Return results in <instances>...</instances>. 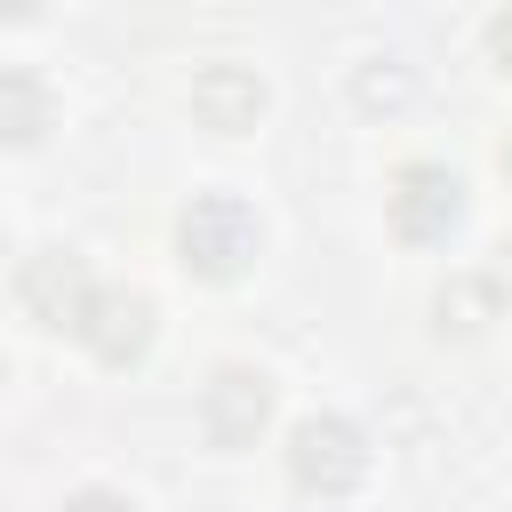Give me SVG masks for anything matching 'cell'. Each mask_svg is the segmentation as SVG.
<instances>
[{
  "instance_id": "obj_10",
  "label": "cell",
  "mask_w": 512,
  "mask_h": 512,
  "mask_svg": "<svg viewBox=\"0 0 512 512\" xmlns=\"http://www.w3.org/2000/svg\"><path fill=\"white\" fill-rule=\"evenodd\" d=\"M352 104H360L368 120H400V112L416 104V64H408V56H360V64H352Z\"/></svg>"
},
{
  "instance_id": "obj_11",
  "label": "cell",
  "mask_w": 512,
  "mask_h": 512,
  "mask_svg": "<svg viewBox=\"0 0 512 512\" xmlns=\"http://www.w3.org/2000/svg\"><path fill=\"white\" fill-rule=\"evenodd\" d=\"M56 512H136V504H128L120 488H72V496H64Z\"/></svg>"
},
{
  "instance_id": "obj_9",
  "label": "cell",
  "mask_w": 512,
  "mask_h": 512,
  "mask_svg": "<svg viewBox=\"0 0 512 512\" xmlns=\"http://www.w3.org/2000/svg\"><path fill=\"white\" fill-rule=\"evenodd\" d=\"M48 120H56V104H48L40 72L8 64V72H0V144H8V152H32V144L48 136Z\"/></svg>"
},
{
  "instance_id": "obj_4",
  "label": "cell",
  "mask_w": 512,
  "mask_h": 512,
  "mask_svg": "<svg viewBox=\"0 0 512 512\" xmlns=\"http://www.w3.org/2000/svg\"><path fill=\"white\" fill-rule=\"evenodd\" d=\"M88 304H96V280H88V264H80L72 248H40V256L16 264V312H24V320L80 336Z\"/></svg>"
},
{
  "instance_id": "obj_2",
  "label": "cell",
  "mask_w": 512,
  "mask_h": 512,
  "mask_svg": "<svg viewBox=\"0 0 512 512\" xmlns=\"http://www.w3.org/2000/svg\"><path fill=\"white\" fill-rule=\"evenodd\" d=\"M288 480L304 496H352L368 480V432L352 416H304L288 432Z\"/></svg>"
},
{
  "instance_id": "obj_12",
  "label": "cell",
  "mask_w": 512,
  "mask_h": 512,
  "mask_svg": "<svg viewBox=\"0 0 512 512\" xmlns=\"http://www.w3.org/2000/svg\"><path fill=\"white\" fill-rule=\"evenodd\" d=\"M488 64L512 80V8H496V16H488Z\"/></svg>"
},
{
  "instance_id": "obj_1",
  "label": "cell",
  "mask_w": 512,
  "mask_h": 512,
  "mask_svg": "<svg viewBox=\"0 0 512 512\" xmlns=\"http://www.w3.org/2000/svg\"><path fill=\"white\" fill-rule=\"evenodd\" d=\"M256 248H264V224H256V208H248L240 192H200V200H184V216H176V256H184L192 280H240V272L256 264Z\"/></svg>"
},
{
  "instance_id": "obj_13",
  "label": "cell",
  "mask_w": 512,
  "mask_h": 512,
  "mask_svg": "<svg viewBox=\"0 0 512 512\" xmlns=\"http://www.w3.org/2000/svg\"><path fill=\"white\" fill-rule=\"evenodd\" d=\"M496 168H504V184H512V136H504V152H496Z\"/></svg>"
},
{
  "instance_id": "obj_14",
  "label": "cell",
  "mask_w": 512,
  "mask_h": 512,
  "mask_svg": "<svg viewBox=\"0 0 512 512\" xmlns=\"http://www.w3.org/2000/svg\"><path fill=\"white\" fill-rule=\"evenodd\" d=\"M504 256H512V248H504Z\"/></svg>"
},
{
  "instance_id": "obj_6",
  "label": "cell",
  "mask_w": 512,
  "mask_h": 512,
  "mask_svg": "<svg viewBox=\"0 0 512 512\" xmlns=\"http://www.w3.org/2000/svg\"><path fill=\"white\" fill-rule=\"evenodd\" d=\"M264 104H272V88H264V72H256V64L216 56V64H200V72H192V120H200V128H216V136H248V128L264 120Z\"/></svg>"
},
{
  "instance_id": "obj_8",
  "label": "cell",
  "mask_w": 512,
  "mask_h": 512,
  "mask_svg": "<svg viewBox=\"0 0 512 512\" xmlns=\"http://www.w3.org/2000/svg\"><path fill=\"white\" fill-rule=\"evenodd\" d=\"M504 312V288L488 280V272H448L440 288H432V328L440 336H488V320Z\"/></svg>"
},
{
  "instance_id": "obj_5",
  "label": "cell",
  "mask_w": 512,
  "mask_h": 512,
  "mask_svg": "<svg viewBox=\"0 0 512 512\" xmlns=\"http://www.w3.org/2000/svg\"><path fill=\"white\" fill-rule=\"evenodd\" d=\"M264 424H272V384L256 368H216L200 384V440L208 448H224V456L232 448H256Z\"/></svg>"
},
{
  "instance_id": "obj_7",
  "label": "cell",
  "mask_w": 512,
  "mask_h": 512,
  "mask_svg": "<svg viewBox=\"0 0 512 512\" xmlns=\"http://www.w3.org/2000/svg\"><path fill=\"white\" fill-rule=\"evenodd\" d=\"M152 328H160V312H152L144 288H96V304H88V320H80V344H88L104 368H136V360L152 352Z\"/></svg>"
},
{
  "instance_id": "obj_3",
  "label": "cell",
  "mask_w": 512,
  "mask_h": 512,
  "mask_svg": "<svg viewBox=\"0 0 512 512\" xmlns=\"http://www.w3.org/2000/svg\"><path fill=\"white\" fill-rule=\"evenodd\" d=\"M384 216H392V232L408 248H440L464 224V176L440 168V160H408L392 176V192H384Z\"/></svg>"
}]
</instances>
